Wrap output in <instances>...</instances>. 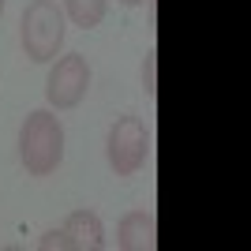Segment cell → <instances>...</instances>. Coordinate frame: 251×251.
<instances>
[{
    "instance_id": "cell-2",
    "label": "cell",
    "mask_w": 251,
    "mask_h": 251,
    "mask_svg": "<svg viewBox=\"0 0 251 251\" xmlns=\"http://www.w3.org/2000/svg\"><path fill=\"white\" fill-rule=\"evenodd\" d=\"M64 45V11L56 0H30L23 8V49L34 64L56 60Z\"/></svg>"
},
{
    "instance_id": "cell-5",
    "label": "cell",
    "mask_w": 251,
    "mask_h": 251,
    "mask_svg": "<svg viewBox=\"0 0 251 251\" xmlns=\"http://www.w3.org/2000/svg\"><path fill=\"white\" fill-rule=\"evenodd\" d=\"M157 244V221L154 210H131L116 225V248L124 251H150Z\"/></svg>"
},
{
    "instance_id": "cell-3",
    "label": "cell",
    "mask_w": 251,
    "mask_h": 251,
    "mask_svg": "<svg viewBox=\"0 0 251 251\" xmlns=\"http://www.w3.org/2000/svg\"><path fill=\"white\" fill-rule=\"evenodd\" d=\"M147 150H150V135L143 120L131 113L116 116L109 127V139H105V154H109V165L116 176H135L147 161Z\"/></svg>"
},
{
    "instance_id": "cell-11",
    "label": "cell",
    "mask_w": 251,
    "mask_h": 251,
    "mask_svg": "<svg viewBox=\"0 0 251 251\" xmlns=\"http://www.w3.org/2000/svg\"><path fill=\"white\" fill-rule=\"evenodd\" d=\"M0 15H4V0H0Z\"/></svg>"
},
{
    "instance_id": "cell-4",
    "label": "cell",
    "mask_w": 251,
    "mask_h": 251,
    "mask_svg": "<svg viewBox=\"0 0 251 251\" xmlns=\"http://www.w3.org/2000/svg\"><path fill=\"white\" fill-rule=\"evenodd\" d=\"M86 90H90L86 56H79V52L56 56V64L49 68V79H45V98H49L52 109H75L86 98Z\"/></svg>"
},
{
    "instance_id": "cell-1",
    "label": "cell",
    "mask_w": 251,
    "mask_h": 251,
    "mask_svg": "<svg viewBox=\"0 0 251 251\" xmlns=\"http://www.w3.org/2000/svg\"><path fill=\"white\" fill-rule=\"evenodd\" d=\"M19 157L30 176H49L64 161V124L49 109H34L19 127Z\"/></svg>"
},
{
    "instance_id": "cell-10",
    "label": "cell",
    "mask_w": 251,
    "mask_h": 251,
    "mask_svg": "<svg viewBox=\"0 0 251 251\" xmlns=\"http://www.w3.org/2000/svg\"><path fill=\"white\" fill-rule=\"evenodd\" d=\"M120 4H127V8H135V4H143V0H120Z\"/></svg>"
},
{
    "instance_id": "cell-8",
    "label": "cell",
    "mask_w": 251,
    "mask_h": 251,
    "mask_svg": "<svg viewBox=\"0 0 251 251\" xmlns=\"http://www.w3.org/2000/svg\"><path fill=\"white\" fill-rule=\"evenodd\" d=\"M154 64H157V52L154 49H150L147 52V60H143V86H147V98H154L157 94V72H154Z\"/></svg>"
},
{
    "instance_id": "cell-9",
    "label": "cell",
    "mask_w": 251,
    "mask_h": 251,
    "mask_svg": "<svg viewBox=\"0 0 251 251\" xmlns=\"http://www.w3.org/2000/svg\"><path fill=\"white\" fill-rule=\"evenodd\" d=\"M42 248H72V244H68V232H64V229H52V232H45V236H42Z\"/></svg>"
},
{
    "instance_id": "cell-6",
    "label": "cell",
    "mask_w": 251,
    "mask_h": 251,
    "mask_svg": "<svg viewBox=\"0 0 251 251\" xmlns=\"http://www.w3.org/2000/svg\"><path fill=\"white\" fill-rule=\"evenodd\" d=\"M64 232H68V244L79 251H101L105 248V225L94 210H75L64 221Z\"/></svg>"
},
{
    "instance_id": "cell-7",
    "label": "cell",
    "mask_w": 251,
    "mask_h": 251,
    "mask_svg": "<svg viewBox=\"0 0 251 251\" xmlns=\"http://www.w3.org/2000/svg\"><path fill=\"white\" fill-rule=\"evenodd\" d=\"M64 11H68V19H72L75 26L90 30V26H98V23L105 19L109 0H64Z\"/></svg>"
}]
</instances>
